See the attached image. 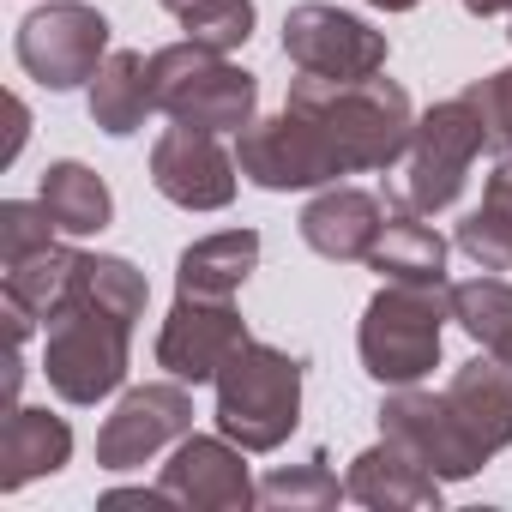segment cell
<instances>
[{"label":"cell","mask_w":512,"mask_h":512,"mask_svg":"<svg viewBox=\"0 0 512 512\" xmlns=\"http://www.w3.org/2000/svg\"><path fill=\"white\" fill-rule=\"evenodd\" d=\"M344 488H350L356 506H374V512H422V506H440V488L446 482L434 470H422L404 446H392L380 434V446H368V452L350 458Z\"/></svg>","instance_id":"17"},{"label":"cell","mask_w":512,"mask_h":512,"mask_svg":"<svg viewBox=\"0 0 512 512\" xmlns=\"http://www.w3.org/2000/svg\"><path fill=\"white\" fill-rule=\"evenodd\" d=\"M446 320H452V284H398V278H386L374 290V302L362 308V326H356V356H362L368 380L422 386L440 362Z\"/></svg>","instance_id":"3"},{"label":"cell","mask_w":512,"mask_h":512,"mask_svg":"<svg viewBox=\"0 0 512 512\" xmlns=\"http://www.w3.org/2000/svg\"><path fill=\"white\" fill-rule=\"evenodd\" d=\"M157 7L169 19H181V31L193 43L223 49V55H235L253 37V19H260V13H253V0H157Z\"/></svg>","instance_id":"25"},{"label":"cell","mask_w":512,"mask_h":512,"mask_svg":"<svg viewBox=\"0 0 512 512\" xmlns=\"http://www.w3.org/2000/svg\"><path fill=\"white\" fill-rule=\"evenodd\" d=\"M55 235L61 229H55L43 199H7V205H0V266H13V260H25V253L49 247Z\"/></svg>","instance_id":"28"},{"label":"cell","mask_w":512,"mask_h":512,"mask_svg":"<svg viewBox=\"0 0 512 512\" xmlns=\"http://www.w3.org/2000/svg\"><path fill=\"white\" fill-rule=\"evenodd\" d=\"M488 151V127H482V109L470 91L434 103L428 115H416V133L404 145V175L392 181V205L398 211H446L458 205L464 181H470V163Z\"/></svg>","instance_id":"6"},{"label":"cell","mask_w":512,"mask_h":512,"mask_svg":"<svg viewBox=\"0 0 512 512\" xmlns=\"http://www.w3.org/2000/svg\"><path fill=\"white\" fill-rule=\"evenodd\" d=\"M506 13H512V7H506Z\"/></svg>","instance_id":"34"},{"label":"cell","mask_w":512,"mask_h":512,"mask_svg":"<svg viewBox=\"0 0 512 512\" xmlns=\"http://www.w3.org/2000/svg\"><path fill=\"white\" fill-rule=\"evenodd\" d=\"M37 199L49 205L55 229H61V235H73V241L103 235V229L115 223V193H109V181H103L91 163H79V157L49 163V169H43V193H37Z\"/></svg>","instance_id":"22"},{"label":"cell","mask_w":512,"mask_h":512,"mask_svg":"<svg viewBox=\"0 0 512 512\" xmlns=\"http://www.w3.org/2000/svg\"><path fill=\"white\" fill-rule=\"evenodd\" d=\"M163 488L187 512H247L260 500V482L247 476V446H235L229 434L175 440V452L163 464Z\"/></svg>","instance_id":"14"},{"label":"cell","mask_w":512,"mask_h":512,"mask_svg":"<svg viewBox=\"0 0 512 512\" xmlns=\"http://www.w3.org/2000/svg\"><path fill=\"white\" fill-rule=\"evenodd\" d=\"M338 500H350V488L332 476L326 452H314L308 464H284L260 482V506H290V512H332Z\"/></svg>","instance_id":"26"},{"label":"cell","mask_w":512,"mask_h":512,"mask_svg":"<svg viewBox=\"0 0 512 512\" xmlns=\"http://www.w3.org/2000/svg\"><path fill=\"white\" fill-rule=\"evenodd\" d=\"M151 284L121 253H85L79 296L43 326V374L61 404H103L133 362V320H145Z\"/></svg>","instance_id":"1"},{"label":"cell","mask_w":512,"mask_h":512,"mask_svg":"<svg viewBox=\"0 0 512 512\" xmlns=\"http://www.w3.org/2000/svg\"><path fill=\"white\" fill-rule=\"evenodd\" d=\"M368 7H380V13H410L416 0H368Z\"/></svg>","instance_id":"33"},{"label":"cell","mask_w":512,"mask_h":512,"mask_svg":"<svg viewBox=\"0 0 512 512\" xmlns=\"http://www.w3.org/2000/svg\"><path fill=\"white\" fill-rule=\"evenodd\" d=\"M25 127H31V115H25V103L13 97V145H7V163L19 157V145H25Z\"/></svg>","instance_id":"31"},{"label":"cell","mask_w":512,"mask_h":512,"mask_svg":"<svg viewBox=\"0 0 512 512\" xmlns=\"http://www.w3.org/2000/svg\"><path fill=\"white\" fill-rule=\"evenodd\" d=\"M253 266H260V229H217V235L193 241L175 260V290L181 296L229 302L253 278Z\"/></svg>","instance_id":"20"},{"label":"cell","mask_w":512,"mask_h":512,"mask_svg":"<svg viewBox=\"0 0 512 512\" xmlns=\"http://www.w3.org/2000/svg\"><path fill=\"white\" fill-rule=\"evenodd\" d=\"M235 163L253 187L266 193H302V187H332L344 175V163L332 157V145L320 139V127L296 109H278L266 121H253L235 133Z\"/></svg>","instance_id":"8"},{"label":"cell","mask_w":512,"mask_h":512,"mask_svg":"<svg viewBox=\"0 0 512 512\" xmlns=\"http://www.w3.org/2000/svg\"><path fill=\"white\" fill-rule=\"evenodd\" d=\"M284 55L296 61V73L368 79V73H386V31H374L344 7H326V0H302V7L284 13Z\"/></svg>","instance_id":"9"},{"label":"cell","mask_w":512,"mask_h":512,"mask_svg":"<svg viewBox=\"0 0 512 512\" xmlns=\"http://www.w3.org/2000/svg\"><path fill=\"white\" fill-rule=\"evenodd\" d=\"M235 181H241V163L223 151V133L175 121L151 145V187L181 211H223L235 199Z\"/></svg>","instance_id":"12"},{"label":"cell","mask_w":512,"mask_h":512,"mask_svg":"<svg viewBox=\"0 0 512 512\" xmlns=\"http://www.w3.org/2000/svg\"><path fill=\"white\" fill-rule=\"evenodd\" d=\"M217 434L247 452H278L302 422V362L278 344L247 338L217 368Z\"/></svg>","instance_id":"4"},{"label":"cell","mask_w":512,"mask_h":512,"mask_svg":"<svg viewBox=\"0 0 512 512\" xmlns=\"http://www.w3.org/2000/svg\"><path fill=\"white\" fill-rule=\"evenodd\" d=\"M380 434L392 446H404L422 470H434L440 482H464L476 476L488 458L464 440V428L452 422L446 392H422V386H392L380 404Z\"/></svg>","instance_id":"11"},{"label":"cell","mask_w":512,"mask_h":512,"mask_svg":"<svg viewBox=\"0 0 512 512\" xmlns=\"http://www.w3.org/2000/svg\"><path fill=\"white\" fill-rule=\"evenodd\" d=\"M482 205H494V211H512V157H500V163L488 169V187H482Z\"/></svg>","instance_id":"30"},{"label":"cell","mask_w":512,"mask_h":512,"mask_svg":"<svg viewBox=\"0 0 512 512\" xmlns=\"http://www.w3.org/2000/svg\"><path fill=\"white\" fill-rule=\"evenodd\" d=\"M458 253L476 266V272H512V211H494V205H476L464 223H458Z\"/></svg>","instance_id":"27"},{"label":"cell","mask_w":512,"mask_h":512,"mask_svg":"<svg viewBox=\"0 0 512 512\" xmlns=\"http://www.w3.org/2000/svg\"><path fill=\"white\" fill-rule=\"evenodd\" d=\"M91 97V121L103 127V133H115V139H127V133H139L145 127V115L157 109V91H151V61L139 55V49H109V61L97 67V79L85 85Z\"/></svg>","instance_id":"21"},{"label":"cell","mask_w":512,"mask_h":512,"mask_svg":"<svg viewBox=\"0 0 512 512\" xmlns=\"http://www.w3.org/2000/svg\"><path fill=\"white\" fill-rule=\"evenodd\" d=\"M386 205L368 193V187H320L314 199H308V211L296 217L302 223V241L320 253V260H338V266H368V253H374V241H380V229H386Z\"/></svg>","instance_id":"15"},{"label":"cell","mask_w":512,"mask_h":512,"mask_svg":"<svg viewBox=\"0 0 512 512\" xmlns=\"http://www.w3.org/2000/svg\"><path fill=\"white\" fill-rule=\"evenodd\" d=\"M470 97H476V109H482L488 151H494V157H512V67H500V73L476 79V85H470Z\"/></svg>","instance_id":"29"},{"label":"cell","mask_w":512,"mask_h":512,"mask_svg":"<svg viewBox=\"0 0 512 512\" xmlns=\"http://www.w3.org/2000/svg\"><path fill=\"white\" fill-rule=\"evenodd\" d=\"M452 320L464 326L470 344H482L488 356H500L512 368V284L482 272L470 284H452Z\"/></svg>","instance_id":"24"},{"label":"cell","mask_w":512,"mask_h":512,"mask_svg":"<svg viewBox=\"0 0 512 512\" xmlns=\"http://www.w3.org/2000/svg\"><path fill=\"white\" fill-rule=\"evenodd\" d=\"M187 434H193V392L181 380L133 386V392H121V404L97 428V464L103 470H139Z\"/></svg>","instance_id":"10"},{"label":"cell","mask_w":512,"mask_h":512,"mask_svg":"<svg viewBox=\"0 0 512 512\" xmlns=\"http://www.w3.org/2000/svg\"><path fill=\"white\" fill-rule=\"evenodd\" d=\"M247 344V320L229 302L211 296H175L163 332H157V368L181 386H205L217 380V368Z\"/></svg>","instance_id":"13"},{"label":"cell","mask_w":512,"mask_h":512,"mask_svg":"<svg viewBox=\"0 0 512 512\" xmlns=\"http://www.w3.org/2000/svg\"><path fill=\"white\" fill-rule=\"evenodd\" d=\"M506 7H512V0H464L470 19H494V13H506Z\"/></svg>","instance_id":"32"},{"label":"cell","mask_w":512,"mask_h":512,"mask_svg":"<svg viewBox=\"0 0 512 512\" xmlns=\"http://www.w3.org/2000/svg\"><path fill=\"white\" fill-rule=\"evenodd\" d=\"M284 109L308 115L320 127V139L332 145V157L344 163V175H368V169H392L416 133V109H410V91L398 79H320V73H302L290 79V97Z\"/></svg>","instance_id":"2"},{"label":"cell","mask_w":512,"mask_h":512,"mask_svg":"<svg viewBox=\"0 0 512 512\" xmlns=\"http://www.w3.org/2000/svg\"><path fill=\"white\" fill-rule=\"evenodd\" d=\"M151 91L169 121H187L205 133H241L260 121V79L235 67L223 49H205L193 37L151 55Z\"/></svg>","instance_id":"5"},{"label":"cell","mask_w":512,"mask_h":512,"mask_svg":"<svg viewBox=\"0 0 512 512\" xmlns=\"http://www.w3.org/2000/svg\"><path fill=\"white\" fill-rule=\"evenodd\" d=\"M446 404H452V422L464 428V440L482 458H494V452L512 446V368L500 356L482 350L476 362H464L446 380Z\"/></svg>","instance_id":"16"},{"label":"cell","mask_w":512,"mask_h":512,"mask_svg":"<svg viewBox=\"0 0 512 512\" xmlns=\"http://www.w3.org/2000/svg\"><path fill=\"white\" fill-rule=\"evenodd\" d=\"M73 458V428L55 410L13 404L7 428H0V494H19L37 476H55Z\"/></svg>","instance_id":"19"},{"label":"cell","mask_w":512,"mask_h":512,"mask_svg":"<svg viewBox=\"0 0 512 512\" xmlns=\"http://www.w3.org/2000/svg\"><path fill=\"white\" fill-rule=\"evenodd\" d=\"M79 278H85V253L49 241V247L25 253V260L0 266V302L19 308V314L37 320V326H49V320L79 296Z\"/></svg>","instance_id":"18"},{"label":"cell","mask_w":512,"mask_h":512,"mask_svg":"<svg viewBox=\"0 0 512 512\" xmlns=\"http://www.w3.org/2000/svg\"><path fill=\"white\" fill-rule=\"evenodd\" d=\"M19 67L43 91H79L109 61V19L85 0H49L19 25Z\"/></svg>","instance_id":"7"},{"label":"cell","mask_w":512,"mask_h":512,"mask_svg":"<svg viewBox=\"0 0 512 512\" xmlns=\"http://www.w3.org/2000/svg\"><path fill=\"white\" fill-rule=\"evenodd\" d=\"M368 266L398 284H446V235L434 223H422V211H392Z\"/></svg>","instance_id":"23"}]
</instances>
